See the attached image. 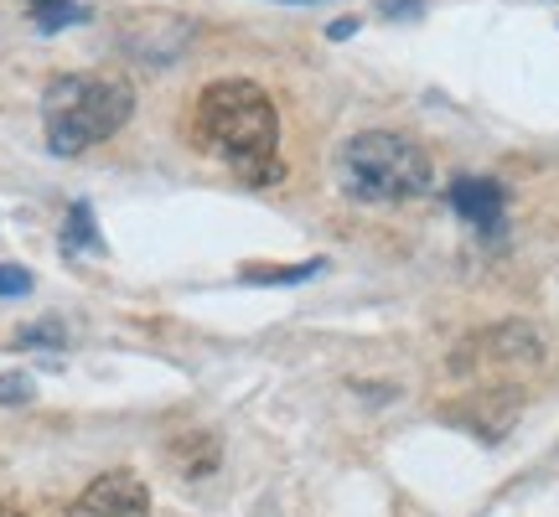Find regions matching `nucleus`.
Returning a JSON list of instances; mask_svg holds the SVG:
<instances>
[{
	"instance_id": "39448f33",
	"label": "nucleus",
	"mask_w": 559,
	"mask_h": 517,
	"mask_svg": "<svg viewBox=\"0 0 559 517\" xmlns=\"http://www.w3.org/2000/svg\"><path fill=\"white\" fill-rule=\"evenodd\" d=\"M445 197L456 207V218L466 228H477L487 243L502 239V213H508V192H502V181L492 177H456L445 187Z\"/></svg>"
},
{
	"instance_id": "f8f14e48",
	"label": "nucleus",
	"mask_w": 559,
	"mask_h": 517,
	"mask_svg": "<svg viewBox=\"0 0 559 517\" xmlns=\"http://www.w3.org/2000/svg\"><path fill=\"white\" fill-rule=\"evenodd\" d=\"M32 394H37L32 373H5V378H0V404H26Z\"/></svg>"
},
{
	"instance_id": "f3484780",
	"label": "nucleus",
	"mask_w": 559,
	"mask_h": 517,
	"mask_svg": "<svg viewBox=\"0 0 559 517\" xmlns=\"http://www.w3.org/2000/svg\"><path fill=\"white\" fill-rule=\"evenodd\" d=\"M285 5H321V0H285Z\"/></svg>"
},
{
	"instance_id": "1a4fd4ad",
	"label": "nucleus",
	"mask_w": 559,
	"mask_h": 517,
	"mask_svg": "<svg viewBox=\"0 0 559 517\" xmlns=\"http://www.w3.org/2000/svg\"><path fill=\"white\" fill-rule=\"evenodd\" d=\"M32 5V21H37V32H62V26H83V21L94 16L83 0H26Z\"/></svg>"
},
{
	"instance_id": "dca6fc26",
	"label": "nucleus",
	"mask_w": 559,
	"mask_h": 517,
	"mask_svg": "<svg viewBox=\"0 0 559 517\" xmlns=\"http://www.w3.org/2000/svg\"><path fill=\"white\" fill-rule=\"evenodd\" d=\"M0 517H26V513H16V507H5V502H0Z\"/></svg>"
},
{
	"instance_id": "9b49d317",
	"label": "nucleus",
	"mask_w": 559,
	"mask_h": 517,
	"mask_svg": "<svg viewBox=\"0 0 559 517\" xmlns=\"http://www.w3.org/2000/svg\"><path fill=\"white\" fill-rule=\"evenodd\" d=\"M62 341H68V337H62L58 321H37V326H21L11 347H41V352H58Z\"/></svg>"
},
{
	"instance_id": "423d86ee",
	"label": "nucleus",
	"mask_w": 559,
	"mask_h": 517,
	"mask_svg": "<svg viewBox=\"0 0 559 517\" xmlns=\"http://www.w3.org/2000/svg\"><path fill=\"white\" fill-rule=\"evenodd\" d=\"M83 517H151V492L135 471H104L83 486L79 497Z\"/></svg>"
},
{
	"instance_id": "0eeeda50",
	"label": "nucleus",
	"mask_w": 559,
	"mask_h": 517,
	"mask_svg": "<svg viewBox=\"0 0 559 517\" xmlns=\"http://www.w3.org/2000/svg\"><path fill=\"white\" fill-rule=\"evenodd\" d=\"M166 460L177 466V477L198 481V477H213L223 466V445L213 430H177L166 440Z\"/></svg>"
},
{
	"instance_id": "6e6552de",
	"label": "nucleus",
	"mask_w": 559,
	"mask_h": 517,
	"mask_svg": "<svg viewBox=\"0 0 559 517\" xmlns=\"http://www.w3.org/2000/svg\"><path fill=\"white\" fill-rule=\"evenodd\" d=\"M62 254L73 258V254H104V239H99V228H94V207L88 202H73L68 207V218H62Z\"/></svg>"
},
{
	"instance_id": "f257e3e1",
	"label": "nucleus",
	"mask_w": 559,
	"mask_h": 517,
	"mask_svg": "<svg viewBox=\"0 0 559 517\" xmlns=\"http://www.w3.org/2000/svg\"><path fill=\"white\" fill-rule=\"evenodd\" d=\"M192 140L249 187H275L285 177V166H280V115L260 83H207L198 94V109H192Z\"/></svg>"
},
{
	"instance_id": "2eb2a0df",
	"label": "nucleus",
	"mask_w": 559,
	"mask_h": 517,
	"mask_svg": "<svg viewBox=\"0 0 559 517\" xmlns=\"http://www.w3.org/2000/svg\"><path fill=\"white\" fill-rule=\"evenodd\" d=\"M353 32H358V21H332V26H326V37L332 41H347Z\"/></svg>"
},
{
	"instance_id": "ddd939ff",
	"label": "nucleus",
	"mask_w": 559,
	"mask_h": 517,
	"mask_svg": "<svg viewBox=\"0 0 559 517\" xmlns=\"http://www.w3.org/2000/svg\"><path fill=\"white\" fill-rule=\"evenodd\" d=\"M32 290V275L21 264H0V296H26Z\"/></svg>"
},
{
	"instance_id": "7ed1b4c3",
	"label": "nucleus",
	"mask_w": 559,
	"mask_h": 517,
	"mask_svg": "<svg viewBox=\"0 0 559 517\" xmlns=\"http://www.w3.org/2000/svg\"><path fill=\"white\" fill-rule=\"evenodd\" d=\"M130 115H135V94L120 79H104V73H62L41 94L47 151L62 160L94 151L109 135H120Z\"/></svg>"
},
{
	"instance_id": "20e7f679",
	"label": "nucleus",
	"mask_w": 559,
	"mask_h": 517,
	"mask_svg": "<svg viewBox=\"0 0 559 517\" xmlns=\"http://www.w3.org/2000/svg\"><path fill=\"white\" fill-rule=\"evenodd\" d=\"M539 362H544L539 332L528 321H498V326L472 332L461 341L456 358H451V373L477 383V388H502V383H523Z\"/></svg>"
},
{
	"instance_id": "9d476101",
	"label": "nucleus",
	"mask_w": 559,
	"mask_h": 517,
	"mask_svg": "<svg viewBox=\"0 0 559 517\" xmlns=\"http://www.w3.org/2000/svg\"><path fill=\"white\" fill-rule=\"evenodd\" d=\"M321 269V258H306V264H270V269H260V264H249V269H239L243 285H300V279H311Z\"/></svg>"
},
{
	"instance_id": "4468645a",
	"label": "nucleus",
	"mask_w": 559,
	"mask_h": 517,
	"mask_svg": "<svg viewBox=\"0 0 559 517\" xmlns=\"http://www.w3.org/2000/svg\"><path fill=\"white\" fill-rule=\"evenodd\" d=\"M425 0H383V16H419Z\"/></svg>"
},
{
	"instance_id": "f03ea898",
	"label": "nucleus",
	"mask_w": 559,
	"mask_h": 517,
	"mask_svg": "<svg viewBox=\"0 0 559 517\" xmlns=\"http://www.w3.org/2000/svg\"><path fill=\"white\" fill-rule=\"evenodd\" d=\"M337 187L362 207H400L436 187V166L400 130H362L337 151Z\"/></svg>"
}]
</instances>
